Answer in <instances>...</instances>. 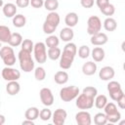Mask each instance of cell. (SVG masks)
I'll return each instance as SVG.
<instances>
[{
	"mask_svg": "<svg viewBox=\"0 0 125 125\" xmlns=\"http://www.w3.org/2000/svg\"><path fill=\"white\" fill-rule=\"evenodd\" d=\"M77 53V47L74 43L68 42L62 51V54L60 58V67L62 69H68L71 67L75 55Z\"/></svg>",
	"mask_w": 125,
	"mask_h": 125,
	"instance_id": "6da1fadb",
	"label": "cell"
},
{
	"mask_svg": "<svg viewBox=\"0 0 125 125\" xmlns=\"http://www.w3.org/2000/svg\"><path fill=\"white\" fill-rule=\"evenodd\" d=\"M19 61H20V66L21 70H23L24 72H30L31 70H33L34 62L31 58V53L21 49L19 52Z\"/></svg>",
	"mask_w": 125,
	"mask_h": 125,
	"instance_id": "7a4b0ae2",
	"label": "cell"
},
{
	"mask_svg": "<svg viewBox=\"0 0 125 125\" xmlns=\"http://www.w3.org/2000/svg\"><path fill=\"white\" fill-rule=\"evenodd\" d=\"M79 88L77 86H67L63 87L60 91V97L63 102H70L78 97Z\"/></svg>",
	"mask_w": 125,
	"mask_h": 125,
	"instance_id": "3957f363",
	"label": "cell"
},
{
	"mask_svg": "<svg viewBox=\"0 0 125 125\" xmlns=\"http://www.w3.org/2000/svg\"><path fill=\"white\" fill-rule=\"evenodd\" d=\"M0 57L7 66H12L16 63V56L12 47L3 46L0 50Z\"/></svg>",
	"mask_w": 125,
	"mask_h": 125,
	"instance_id": "277c9868",
	"label": "cell"
},
{
	"mask_svg": "<svg viewBox=\"0 0 125 125\" xmlns=\"http://www.w3.org/2000/svg\"><path fill=\"white\" fill-rule=\"evenodd\" d=\"M33 53H34V58L35 61L39 63H44L47 60V50H46V44L43 42H37L34 45V49H33Z\"/></svg>",
	"mask_w": 125,
	"mask_h": 125,
	"instance_id": "5b68a950",
	"label": "cell"
},
{
	"mask_svg": "<svg viewBox=\"0 0 125 125\" xmlns=\"http://www.w3.org/2000/svg\"><path fill=\"white\" fill-rule=\"evenodd\" d=\"M102 28V21L99 17L91 16L87 21V32L91 36L101 32Z\"/></svg>",
	"mask_w": 125,
	"mask_h": 125,
	"instance_id": "8992f818",
	"label": "cell"
},
{
	"mask_svg": "<svg viewBox=\"0 0 125 125\" xmlns=\"http://www.w3.org/2000/svg\"><path fill=\"white\" fill-rule=\"evenodd\" d=\"M107 91L110 99L115 102H117L121 98V96L124 94L120 83L117 81H109V83L107 84Z\"/></svg>",
	"mask_w": 125,
	"mask_h": 125,
	"instance_id": "52a82bcc",
	"label": "cell"
},
{
	"mask_svg": "<svg viewBox=\"0 0 125 125\" xmlns=\"http://www.w3.org/2000/svg\"><path fill=\"white\" fill-rule=\"evenodd\" d=\"M94 105V99L86 96L85 94H80L76 99V106L79 109H90Z\"/></svg>",
	"mask_w": 125,
	"mask_h": 125,
	"instance_id": "ba28073f",
	"label": "cell"
},
{
	"mask_svg": "<svg viewBox=\"0 0 125 125\" xmlns=\"http://www.w3.org/2000/svg\"><path fill=\"white\" fill-rule=\"evenodd\" d=\"M2 77L4 80L6 81H18V79H20L21 77V72L16 69V68H13V67H10V66H6L2 69Z\"/></svg>",
	"mask_w": 125,
	"mask_h": 125,
	"instance_id": "9c48e42d",
	"label": "cell"
},
{
	"mask_svg": "<svg viewBox=\"0 0 125 125\" xmlns=\"http://www.w3.org/2000/svg\"><path fill=\"white\" fill-rule=\"evenodd\" d=\"M39 95H40V100L44 105L50 106L54 104V96L49 88H42L40 90Z\"/></svg>",
	"mask_w": 125,
	"mask_h": 125,
	"instance_id": "30bf717a",
	"label": "cell"
},
{
	"mask_svg": "<svg viewBox=\"0 0 125 125\" xmlns=\"http://www.w3.org/2000/svg\"><path fill=\"white\" fill-rule=\"evenodd\" d=\"M75 120L78 125H91L92 123V117L91 114L86 110H81L76 113Z\"/></svg>",
	"mask_w": 125,
	"mask_h": 125,
	"instance_id": "8fae6325",
	"label": "cell"
},
{
	"mask_svg": "<svg viewBox=\"0 0 125 125\" xmlns=\"http://www.w3.org/2000/svg\"><path fill=\"white\" fill-rule=\"evenodd\" d=\"M53 122L55 125H63L67 117V113L62 108H58L53 113Z\"/></svg>",
	"mask_w": 125,
	"mask_h": 125,
	"instance_id": "7c38bea8",
	"label": "cell"
},
{
	"mask_svg": "<svg viewBox=\"0 0 125 125\" xmlns=\"http://www.w3.org/2000/svg\"><path fill=\"white\" fill-rule=\"evenodd\" d=\"M115 75V71L113 69V67L111 66H104L101 68L100 72H99V77L100 79L104 80V81H109L111 80Z\"/></svg>",
	"mask_w": 125,
	"mask_h": 125,
	"instance_id": "4fadbf2b",
	"label": "cell"
},
{
	"mask_svg": "<svg viewBox=\"0 0 125 125\" xmlns=\"http://www.w3.org/2000/svg\"><path fill=\"white\" fill-rule=\"evenodd\" d=\"M107 35L104 32H99L91 36V43L95 46H103L105 43H107Z\"/></svg>",
	"mask_w": 125,
	"mask_h": 125,
	"instance_id": "5bb4252c",
	"label": "cell"
},
{
	"mask_svg": "<svg viewBox=\"0 0 125 125\" xmlns=\"http://www.w3.org/2000/svg\"><path fill=\"white\" fill-rule=\"evenodd\" d=\"M97 71V64L96 62H85L83 65H82V72L85 74V75H88V76H91L93 74H95Z\"/></svg>",
	"mask_w": 125,
	"mask_h": 125,
	"instance_id": "9a60e30c",
	"label": "cell"
},
{
	"mask_svg": "<svg viewBox=\"0 0 125 125\" xmlns=\"http://www.w3.org/2000/svg\"><path fill=\"white\" fill-rule=\"evenodd\" d=\"M2 11L7 18H12V17H15L17 14V6L13 3H7L3 5Z\"/></svg>",
	"mask_w": 125,
	"mask_h": 125,
	"instance_id": "2e32d148",
	"label": "cell"
},
{
	"mask_svg": "<svg viewBox=\"0 0 125 125\" xmlns=\"http://www.w3.org/2000/svg\"><path fill=\"white\" fill-rule=\"evenodd\" d=\"M12 36L10 28L6 25H0V41L3 43H9Z\"/></svg>",
	"mask_w": 125,
	"mask_h": 125,
	"instance_id": "e0dca14e",
	"label": "cell"
},
{
	"mask_svg": "<svg viewBox=\"0 0 125 125\" xmlns=\"http://www.w3.org/2000/svg\"><path fill=\"white\" fill-rule=\"evenodd\" d=\"M21 90V85L19 84V82L16 81H9L7 86H6V91L9 95L11 96H15L17 95Z\"/></svg>",
	"mask_w": 125,
	"mask_h": 125,
	"instance_id": "ac0fdd59",
	"label": "cell"
},
{
	"mask_svg": "<svg viewBox=\"0 0 125 125\" xmlns=\"http://www.w3.org/2000/svg\"><path fill=\"white\" fill-rule=\"evenodd\" d=\"M73 36H74V32H73L72 28L68 27V26L62 28L61 30V32H60V37L64 42H70L71 39L73 38Z\"/></svg>",
	"mask_w": 125,
	"mask_h": 125,
	"instance_id": "d6986e66",
	"label": "cell"
},
{
	"mask_svg": "<svg viewBox=\"0 0 125 125\" xmlns=\"http://www.w3.org/2000/svg\"><path fill=\"white\" fill-rule=\"evenodd\" d=\"M54 80H55V82L57 84H60V85L65 84L68 81V74L64 70L57 71L56 74H55V76H54Z\"/></svg>",
	"mask_w": 125,
	"mask_h": 125,
	"instance_id": "ffe728a7",
	"label": "cell"
},
{
	"mask_svg": "<svg viewBox=\"0 0 125 125\" xmlns=\"http://www.w3.org/2000/svg\"><path fill=\"white\" fill-rule=\"evenodd\" d=\"M64 22H65V24H66L68 27H73V26H75V25L77 24V22H78V16H77V14L74 13V12L68 13V14L65 16V18H64Z\"/></svg>",
	"mask_w": 125,
	"mask_h": 125,
	"instance_id": "44dd1931",
	"label": "cell"
},
{
	"mask_svg": "<svg viewBox=\"0 0 125 125\" xmlns=\"http://www.w3.org/2000/svg\"><path fill=\"white\" fill-rule=\"evenodd\" d=\"M60 21H61L60 15H59L58 13H56V12H50V13L47 15V18H46V20H45L46 22L52 24V25L55 26V27H58V25H59V23H60Z\"/></svg>",
	"mask_w": 125,
	"mask_h": 125,
	"instance_id": "7402d4cb",
	"label": "cell"
},
{
	"mask_svg": "<svg viewBox=\"0 0 125 125\" xmlns=\"http://www.w3.org/2000/svg\"><path fill=\"white\" fill-rule=\"evenodd\" d=\"M104 56H105V53L102 47H95L92 50V58L95 62H102L104 59Z\"/></svg>",
	"mask_w": 125,
	"mask_h": 125,
	"instance_id": "603a6c76",
	"label": "cell"
},
{
	"mask_svg": "<svg viewBox=\"0 0 125 125\" xmlns=\"http://www.w3.org/2000/svg\"><path fill=\"white\" fill-rule=\"evenodd\" d=\"M39 114H40V111L37 107L35 106H31L29 108H27L24 112V117L25 119H29V120H35L39 117Z\"/></svg>",
	"mask_w": 125,
	"mask_h": 125,
	"instance_id": "cb8c5ba5",
	"label": "cell"
},
{
	"mask_svg": "<svg viewBox=\"0 0 125 125\" xmlns=\"http://www.w3.org/2000/svg\"><path fill=\"white\" fill-rule=\"evenodd\" d=\"M104 27L106 31H114L117 27V22L113 18H106L104 21Z\"/></svg>",
	"mask_w": 125,
	"mask_h": 125,
	"instance_id": "d4e9b609",
	"label": "cell"
},
{
	"mask_svg": "<svg viewBox=\"0 0 125 125\" xmlns=\"http://www.w3.org/2000/svg\"><path fill=\"white\" fill-rule=\"evenodd\" d=\"M22 36L18 33V32H15V33H12V36H11V39L9 41V45L12 46V47H18L20 45H21L22 43Z\"/></svg>",
	"mask_w": 125,
	"mask_h": 125,
	"instance_id": "484cf974",
	"label": "cell"
},
{
	"mask_svg": "<svg viewBox=\"0 0 125 125\" xmlns=\"http://www.w3.org/2000/svg\"><path fill=\"white\" fill-rule=\"evenodd\" d=\"M47 54H48V58L50 60L56 61V60H58V59L61 58L62 51H61V49L59 47H54V48H49Z\"/></svg>",
	"mask_w": 125,
	"mask_h": 125,
	"instance_id": "4316f807",
	"label": "cell"
},
{
	"mask_svg": "<svg viewBox=\"0 0 125 125\" xmlns=\"http://www.w3.org/2000/svg\"><path fill=\"white\" fill-rule=\"evenodd\" d=\"M26 23V19L23 15L21 14H19V15H16L15 17H13V24L14 26L16 27H22L24 26Z\"/></svg>",
	"mask_w": 125,
	"mask_h": 125,
	"instance_id": "83f0119b",
	"label": "cell"
},
{
	"mask_svg": "<svg viewBox=\"0 0 125 125\" xmlns=\"http://www.w3.org/2000/svg\"><path fill=\"white\" fill-rule=\"evenodd\" d=\"M107 104V98L104 95H99L95 99V105L99 109H103Z\"/></svg>",
	"mask_w": 125,
	"mask_h": 125,
	"instance_id": "f1b7e54d",
	"label": "cell"
},
{
	"mask_svg": "<svg viewBox=\"0 0 125 125\" xmlns=\"http://www.w3.org/2000/svg\"><path fill=\"white\" fill-rule=\"evenodd\" d=\"M108 121H107V117H106V114L105 113L99 112V113H97L94 116V123L96 125H104Z\"/></svg>",
	"mask_w": 125,
	"mask_h": 125,
	"instance_id": "f546056e",
	"label": "cell"
},
{
	"mask_svg": "<svg viewBox=\"0 0 125 125\" xmlns=\"http://www.w3.org/2000/svg\"><path fill=\"white\" fill-rule=\"evenodd\" d=\"M44 7L49 12H55L59 8V1L58 0H45Z\"/></svg>",
	"mask_w": 125,
	"mask_h": 125,
	"instance_id": "4dcf8cb0",
	"label": "cell"
},
{
	"mask_svg": "<svg viewBox=\"0 0 125 125\" xmlns=\"http://www.w3.org/2000/svg\"><path fill=\"white\" fill-rule=\"evenodd\" d=\"M60 43L59 38L56 35H50L49 37L46 38L45 40V44L47 45L48 48H54V47H58Z\"/></svg>",
	"mask_w": 125,
	"mask_h": 125,
	"instance_id": "1f68e13d",
	"label": "cell"
},
{
	"mask_svg": "<svg viewBox=\"0 0 125 125\" xmlns=\"http://www.w3.org/2000/svg\"><path fill=\"white\" fill-rule=\"evenodd\" d=\"M34 77L38 81H42L46 77V70L42 66H38L34 70Z\"/></svg>",
	"mask_w": 125,
	"mask_h": 125,
	"instance_id": "d6a6232c",
	"label": "cell"
},
{
	"mask_svg": "<svg viewBox=\"0 0 125 125\" xmlns=\"http://www.w3.org/2000/svg\"><path fill=\"white\" fill-rule=\"evenodd\" d=\"M82 93L85 94L86 96L90 97V98L95 99V98L97 97L98 90H97V88H95V87H93V86H87V87H85V88L83 89Z\"/></svg>",
	"mask_w": 125,
	"mask_h": 125,
	"instance_id": "836d02e7",
	"label": "cell"
},
{
	"mask_svg": "<svg viewBox=\"0 0 125 125\" xmlns=\"http://www.w3.org/2000/svg\"><path fill=\"white\" fill-rule=\"evenodd\" d=\"M100 11L102 12V14H104V16H107V17H110V16H112L114 13H115V7H114V5H112V4H108L107 6H105L104 8H103V9H100Z\"/></svg>",
	"mask_w": 125,
	"mask_h": 125,
	"instance_id": "e575fe53",
	"label": "cell"
},
{
	"mask_svg": "<svg viewBox=\"0 0 125 125\" xmlns=\"http://www.w3.org/2000/svg\"><path fill=\"white\" fill-rule=\"evenodd\" d=\"M21 49L26 51V52L31 53L33 51V49H34V44L30 39H24L22 41V43H21Z\"/></svg>",
	"mask_w": 125,
	"mask_h": 125,
	"instance_id": "d590c367",
	"label": "cell"
},
{
	"mask_svg": "<svg viewBox=\"0 0 125 125\" xmlns=\"http://www.w3.org/2000/svg\"><path fill=\"white\" fill-rule=\"evenodd\" d=\"M90 48L87 46V45H82L80 46L79 50H78V56L81 58V59H87L90 55Z\"/></svg>",
	"mask_w": 125,
	"mask_h": 125,
	"instance_id": "8d00e7d4",
	"label": "cell"
},
{
	"mask_svg": "<svg viewBox=\"0 0 125 125\" xmlns=\"http://www.w3.org/2000/svg\"><path fill=\"white\" fill-rule=\"evenodd\" d=\"M53 116V114H52V111L49 109V108H43V109H41L40 110V114H39V117H40V119L41 120H43V121H48L51 117Z\"/></svg>",
	"mask_w": 125,
	"mask_h": 125,
	"instance_id": "74e56055",
	"label": "cell"
},
{
	"mask_svg": "<svg viewBox=\"0 0 125 125\" xmlns=\"http://www.w3.org/2000/svg\"><path fill=\"white\" fill-rule=\"evenodd\" d=\"M106 117H107V121L110 122V123H116V122H119V120L121 119V113L117 110L113 113H110V114H106Z\"/></svg>",
	"mask_w": 125,
	"mask_h": 125,
	"instance_id": "f35d334b",
	"label": "cell"
},
{
	"mask_svg": "<svg viewBox=\"0 0 125 125\" xmlns=\"http://www.w3.org/2000/svg\"><path fill=\"white\" fill-rule=\"evenodd\" d=\"M104 110L105 114H110V113H113V112L117 111V106L113 103H107L105 104V106L104 107Z\"/></svg>",
	"mask_w": 125,
	"mask_h": 125,
	"instance_id": "ab89813d",
	"label": "cell"
},
{
	"mask_svg": "<svg viewBox=\"0 0 125 125\" xmlns=\"http://www.w3.org/2000/svg\"><path fill=\"white\" fill-rule=\"evenodd\" d=\"M44 0H30V5L33 7V8H36V9H39L41 8L42 6H44Z\"/></svg>",
	"mask_w": 125,
	"mask_h": 125,
	"instance_id": "60d3db41",
	"label": "cell"
},
{
	"mask_svg": "<svg viewBox=\"0 0 125 125\" xmlns=\"http://www.w3.org/2000/svg\"><path fill=\"white\" fill-rule=\"evenodd\" d=\"M80 4L83 8H86V9H89V8H92L93 5H94V0H80Z\"/></svg>",
	"mask_w": 125,
	"mask_h": 125,
	"instance_id": "b9f144b4",
	"label": "cell"
},
{
	"mask_svg": "<svg viewBox=\"0 0 125 125\" xmlns=\"http://www.w3.org/2000/svg\"><path fill=\"white\" fill-rule=\"evenodd\" d=\"M16 4L20 8H26L30 4V0H16Z\"/></svg>",
	"mask_w": 125,
	"mask_h": 125,
	"instance_id": "7bdbcfd3",
	"label": "cell"
},
{
	"mask_svg": "<svg viewBox=\"0 0 125 125\" xmlns=\"http://www.w3.org/2000/svg\"><path fill=\"white\" fill-rule=\"evenodd\" d=\"M96 4L100 9H103L109 4V0H96Z\"/></svg>",
	"mask_w": 125,
	"mask_h": 125,
	"instance_id": "ee69618b",
	"label": "cell"
},
{
	"mask_svg": "<svg viewBox=\"0 0 125 125\" xmlns=\"http://www.w3.org/2000/svg\"><path fill=\"white\" fill-rule=\"evenodd\" d=\"M117 104H118V106H119L120 108L125 109V94H123V95L121 96V98L117 101Z\"/></svg>",
	"mask_w": 125,
	"mask_h": 125,
	"instance_id": "f6af8a7d",
	"label": "cell"
},
{
	"mask_svg": "<svg viewBox=\"0 0 125 125\" xmlns=\"http://www.w3.org/2000/svg\"><path fill=\"white\" fill-rule=\"evenodd\" d=\"M22 124H23V125H24V124H30V125H34V121H33V120L26 119V120H24V121L22 122Z\"/></svg>",
	"mask_w": 125,
	"mask_h": 125,
	"instance_id": "bcb514c9",
	"label": "cell"
},
{
	"mask_svg": "<svg viewBox=\"0 0 125 125\" xmlns=\"http://www.w3.org/2000/svg\"><path fill=\"white\" fill-rule=\"evenodd\" d=\"M0 118H1V121H0V125H3L4 124V122H5V117H4V115H0Z\"/></svg>",
	"mask_w": 125,
	"mask_h": 125,
	"instance_id": "7dc6e473",
	"label": "cell"
},
{
	"mask_svg": "<svg viewBox=\"0 0 125 125\" xmlns=\"http://www.w3.org/2000/svg\"><path fill=\"white\" fill-rule=\"evenodd\" d=\"M121 49H122L123 52H125V41L122 42V44H121Z\"/></svg>",
	"mask_w": 125,
	"mask_h": 125,
	"instance_id": "c3c4849f",
	"label": "cell"
},
{
	"mask_svg": "<svg viewBox=\"0 0 125 125\" xmlns=\"http://www.w3.org/2000/svg\"><path fill=\"white\" fill-rule=\"evenodd\" d=\"M125 124V120H119V125H124Z\"/></svg>",
	"mask_w": 125,
	"mask_h": 125,
	"instance_id": "681fc988",
	"label": "cell"
},
{
	"mask_svg": "<svg viewBox=\"0 0 125 125\" xmlns=\"http://www.w3.org/2000/svg\"><path fill=\"white\" fill-rule=\"evenodd\" d=\"M123 69H124V71H125V62L123 63Z\"/></svg>",
	"mask_w": 125,
	"mask_h": 125,
	"instance_id": "f907efd6",
	"label": "cell"
}]
</instances>
